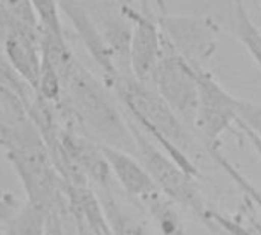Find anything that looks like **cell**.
<instances>
[{
	"instance_id": "obj_1",
	"label": "cell",
	"mask_w": 261,
	"mask_h": 235,
	"mask_svg": "<svg viewBox=\"0 0 261 235\" xmlns=\"http://www.w3.org/2000/svg\"><path fill=\"white\" fill-rule=\"evenodd\" d=\"M113 84L130 118L187 173L197 177L199 171L188 156L193 136L171 106L151 86L138 81L133 75L118 76Z\"/></svg>"
},
{
	"instance_id": "obj_2",
	"label": "cell",
	"mask_w": 261,
	"mask_h": 235,
	"mask_svg": "<svg viewBox=\"0 0 261 235\" xmlns=\"http://www.w3.org/2000/svg\"><path fill=\"white\" fill-rule=\"evenodd\" d=\"M60 104H64L67 112L96 138L98 144L136 156V142L127 118L116 110L98 80L76 60L64 76Z\"/></svg>"
},
{
	"instance_id": "obj_3",
	"label": "cell",
	"mask_w": 261,
	"mask_h": 235,
	"mask_svg": "<svg viewBox=\"0 0 261 235\" xmlns=\"http://www.w3.org/2000/svg\"><path fill=\"white\" fill-rule=\"evenodd\" d=\"M127 121L136 142V158L144 165L158 190L176 205L193 210L200 219L205 220L208 208L194 184V177L158 144L151 142L145 132L132 118H127Z\"/></svg>"
},
{
	"instance_id": "obj_4",
	"label": "cell",
	"mask_w": 261,
	"mask_h": 235,
	"mask_svg": "<svg viewBox=\"0 0 261 235\" xmlns=\"http://www.w3.org/2000/svg\"><path fill=\"white\" fill-rule=\"evenodd\" d=\"M237 116L239 98L225 90L203 66H197V106L193 130L210 151L219 150L222 135L236 124Z\"/></svg>"
},
{
	"instance_id": "obj_5",
	"label": "cell",
	"mask_w": 261,
	"mask_h": 235,
	"mask_svg": "<svg viewBox=\"0 0 261 235\" xmlns=\"http://www.w3.org/2000/svg\"><path fill=\"white\" fill-rule=\"evenodd\" d=\"M150 86L188 127L193 125L197 106V66L188 63L165 40Z\"/></svg>"
},
{
	"instance_id": "obj_6",
	"label": "cell",
	"mask_w": 261,
	"mask_h": 235,
	"mask_svg": "<svg viewBox=\"0 0 261 235\" xmlns=\"http://www.w3.org/2000/svg\"><path fill=\"white\" fill-rule=\"evenodd\" d=\"M158 23L168 46L193 66H203L214 54L219 29L210 18L165 15Z\"/></svg>"
},
{
	"instance_id": "obj_7",
	"label": "cell",
	"mask_w": 261,
	"mask_h": 235,
	"mask_svg": "<svg viewBox=\"0 0 261 235\" xmlns=\"http://www.w3.org/2000/svg\"><path fill=\"white\" fill-rule=\"evenodd\" d=\"M124 9L133 20V31L128 41V61L132 75L138 81L150 86L164 47L162 31L159 23L135 11L132 6H124Z\"/></svg>"
},
{
	"instance_id": "obj_8",
	"label": "cell",
	"mask_w": 261,
	"mask_h": 235,
	"mask_svg": "<svg viewBox=\"0 0 261 235\" xmlns=\"http://www.w3.org/2000/svg\"><path fill=\"white\" fill-rule=\"evenodd\" d=\"M0 50L14 72L35 93L41 70V49L38 32L11 28L2 38Z\"/></svg>"
},
{
	"instance_id": "obj_9",
	"label": "cell",
	"mask_w": 261,
	"mask_h": 235,
	"mask_svg": "<svg viewBox=\"0 0 261 235\" xmlns=\"http://www.w3.org/2000/svg\"><path fill=\"white\" fill-rule=\"evenodd\" d=\"M99 145L109 164L112 176L119 182V185L128 196L142 200L144 197L159 191L153 179L150 177V174L136 156L110 145Z\"/></svg>"
},
{
	"instance_id": "obj_10",
	"label": "cell",
	"mask_w": 261,
	"mask_h": 235,
	"mask_svg": "<svg viewBox=\"0 0 261 235\" xmlns=\"http://www.w3.org/2000/svg\"><path fill=\"white\" fill-rule=\"evenodd\" d=\"M139 202L145 206L159 235H188L184 220L177 211V205L161 191L153 193Z\"/></svg>"
},
{
	"instance_id": "obj_11",
	"label": "cell",
	"mask_w": 261,
	"mask_h": 235,
	"mask_svg": "<svg viewBox=\"0 0 261 235\" xmlns=\"http://www.w3.org/2000/svg\"><path fill=\"white\" fill-rule=\"evenodd\" d=\"M50 211L32 202L23 203L18 211L5 222L0 235H46Z\"/></svg>"
},
{
	"instance_id": "obj_12",
	"label": "cell",
	"mask_w": 261,
	"mask_h": 235,
	"mask_svg": "<svg viewBox=\"0 0 261 235\" xmlns=\"http://www.w3.org/2000/svg\"><path fill=\"white\" fill-rule=\"evenodd\" d=\"M232 21H234L236 37L243 44V47L249 52V55L252 57V60L261 70V29L249 17L243 0H234Z\"/></svg>"
},
{
	"instance_id": "obj_13",
	"label": "cell",
	"mask_w": 261,
	"mask_h": 235,
	"mask_svg": "<svg viewBox=\"0 0 261 235\" xmlns=\"http://www.w3.org/2000/svg\"><path fill=\"white\" fill-rule=\"evenodd\" d=\"M99 202L112 235H153L142 222L128 216L121 208V205L115 200L109 190H102Z\"/></svg>"
},
{
	"instance_id": "obj_14",
	"label": "cell",
	"mask_w": 261,
	"mask_h": 235,
	"mask_svg": "<svg viewBox=\"0 0 261 235\" xmlns=\"http://www.w3.org/2000/svg\"><path fill=\"white\" fill-rule=\"evenodd\" d=\"M31 5L38 24V37L66 40L58 0H31Z\"/></svg>"
},
{
	"instance_id": "obj_15",
	"label": "cell",
	"mask_w": 261,
	"mask_h": 235,
	"mask_svg": "<svg viewBox=\"0 0 261 235\" xmlns=\"http://www.w3.org/2000/svg\"><path fill=\"white\" fill-rule=\"evenodd\" d=\"M0 92L8 95L9 99H15L18 102H21V106L26 109V112L31 110L32 104L29 101V95L32 90L14 72V69L6 61L3 52H0Z\"/></svg>"
},
{
	"instance_id": "obj_16",
	"label": "cell",
	"mask_w": 261,
	"mask_h": 235,
	"mask_svg": "<svg viewBox=\"0 0 261 235\" xmlns=\"http://www.w3.org/2000/svg\"><path fill=\"white\" fill-rule=\"evenodd\" d=\"M3 9L12 21V28H21L26 31L38 32L37 18L31 5V0H0Z\"/></svg>"
},
{
	"instance_id": "obj_17",
	"label": "cell",
	"mask_w": 261,
	"mask_h": 235,
	"mask_svg": "<svg viewBox=\"0 0 261 235\" xmlns=\"http://www.w3.org/2000/svg\"><path fill=\"white\" fill-rule=\"evenodd\" d=\"M236 122L248 127L261 139V104L239 98V116Z\"/></svg>"
},
{
	"instance_id": "obj_18",
	"label": "cell",
	"mask_w": 261,
	"mask_h": 235,
	"mask_svg": "<svg viewBox=\"0 0 261 235\" xmlns=\"http://www.w3.org/2000/svg\"><path fill=\"white\" fill-rule=\"evenodd\" d=\"M21 206L18 199L11 193L0 191V223L8 222Z\"/></svg>"
},
{
	"instance_id": "obj_19",
	"label": "cell",
	"mask_w": 261,
	"mask_h": 235,
	"mask_svg": "<svg viewBox=\"0 0 261 235\" xmlns=\"http://www.w3.org/2000/svg\"><path fill=\"white\" fill-rule=\"evenodd\" d=\"M46 235H64L61 222L57 216V213H50L47 219V226H46Z\"/></svg>"
},
{
	"instance_id": "obj_20",
	"label": "cell",
	"mask_w": 261,
	"mask_h": 235,
	"mask_svg": "<svg viewBox=\"0 0 261 235\" xmlns=\"http://www.w3.org/2000/svg\"><path fill=\"white\" fill-rule=\"evenodd\" d=\"M236 125H239V128L245 133V136H246V139L249 141V144H252V147L255 148V151H257V154L260 156L261 159V139L257 136V135H254L248 127H245V125H242V124H239V122H236Z\"/></svg>"
},
{
	"instance_id": "obj_21",
	"label": "cell",
	"mask_w": 261,
	"mask_h": 235,
	"mask_svg": "<svg viewBox=\"0 0 261 235\" xmlns=\"http://www.w3.org/2000/svg\"><path fill=\"white\" fill-rule=\"evenodd\" d=\"M12 26H14V24H12L9 15L6 14V11L3 9V6H2V3H0V40L3 38V35H5Z\"/></svg>"
},
{
	"instance_id": "obj_22",
	"label": "cell",
	"mask_w": 261,
	"mask_h": 235,
	"mask_svg": "<svg viewBox=\"0 0 261 235\" xmlns=\"http://www.w3.org/2000/svg\"><path fill=\"white\" fill-rule=\"evenodd\" d=\"M83 235H95L93 232H90L89 229H84V232H83Z\"/></svg>"
},
{
	"instance_id": "obj_23",
	"label": "cell",
	"mask_w": 261,
	"mask_h": 235,
	"mask_svg": "<svg viewBox=\"0 0 261 235\" xmlns=\"http://www.w3.org/2000/svg\"><path fill=\"white\" fill-rule=\"evenodd\" d=\"M0 232H2V223H0Z\"/></svg>"
},
{
	"instance_id": "obj_24",
	"label": "cell",
	"mask_w": 261,
	"mask_h": 235,
	"mask_svg": "<svg viewBox=\"0 0 261 235\" xmlns=\"http://www.w3.org/2000/svg\"><path fill=\"white\" fill-rule=\"evenodd\" d=\"M258 2H260V8H261V0H258ZM260 29H261V28H260Z\"/></svg>"
}]
</instances>
